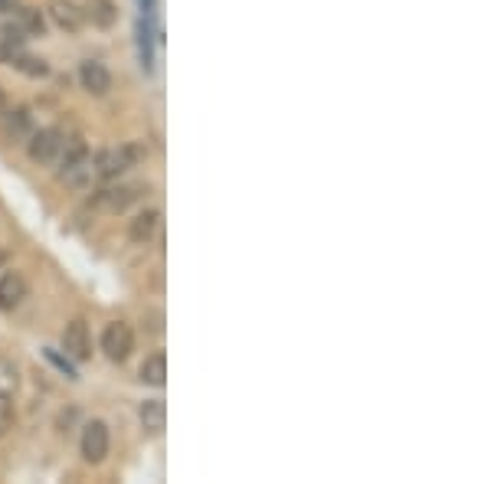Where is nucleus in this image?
Returning <instances> with one entry per match:
<instances>
[{
	"label": "nucleus",
	"instance_id": "obj_3",
	"mask_svg": "<svg viewBox=\"0 0 491 484\" xmlns=\"http://www.w3.org/2000/svg\"><path fill=\"white\" fill-rule=\"evenodd\" d=\"M105 455H109V425L102 419H92L82 429V458L89 464H99L105 462Z\"/></svg>",
	"mask_w": 491,
	"mask_h": 484
},
{
	"label": "nucleus",
	"instance_id": "obj_4",
	"mask_svg": "<svg viewBox=\"0 0 491 484\" xmlns=\"http://www.w3.org/2000/svg\"><path fill=\"white\" fill-rule=\"evenodd\" d=\"M62 351L70 360H89L92 357V337H89V327L86 321H70L66 324V331H62Z\"/></svg>",
	"mask_w": 491,
	"mask_h": 484
},
{
	"label": "nucleus",
	"instance_id": "obj_6",
	"mask_svg": "<svg viewBox=\"0 0 491 484\" xmlns=\"http://www.w3.org/2000/svg\"><path fill=\"white\" fill-rule=\"evenodd\" d=\"M79 82L89 95H105L111 89V72L99 60H86L79 66Z\"/></svg>",
	"mask_w": 491,
	"mask_h": 484
},
{
	"label": "nucleus",
	"instance_id": "obj_20",
	"mask_svg": "<svg viewBox=\"0 0 491 484\" xmlns=\"http://www.w3.org/2000/svg\"><path fill=\"white\" fill-rule=\"evenodd\" d=\"M17 386V370H11L7 363H0V393H11Z\"/></svg>",
	"mask_w": 491,
	"mask_h": 484
},
{
	"label": "nucleus",
	"instance_id": "obj_12",
	"mask_svg": "<svg viewBox=\"0 0 491 484\" xmlns=\"http://www.w3.org/2000/svg\"><path fill=\"white\" fill-rule=\"evenodd\" d=\"M141 383L148 386H164V380H168V357H164V351L151 353V357H144V363H141Z\"/></svg>",
	"mask_w": 491,
	"mask_h": 484
},
{
	"label": "nucleus",
	"instance_id": "obj_9",
	"mask_svg": "<svg viewBox=\"0 0 491 484\" xmlns=\"http://www.w3.org/2000/svg\"><path fill=\"white\" fill-rule=\"evenodd\" d=\"M50 17L56 20V27H62V30H70V33H76L82 27V11L72 4V0H53L50 4Z\"/></svg>",
	"mask_w": 491,
	"mask_h": 484
},
{
	"label": "nucleus",
	"instance_id": "obj_16",
	"mask_svg": "<svg viewBox=\"0 0 491 484\" xmlns=\"http://www.w3.org/2000/svg\"><path fill=\"white\" fill-rule=\"evenodd\" d=\"M17 23L23 27L27 36H43V27H46V23H43V13L33 11V7H20V11H17Z\"/></svg>",
	"mask_w": 491,
	"mask_h": 484
},
{
	"label": "nucleus",
	"instance_id": "obj_1",
	"mask_svg": "<svg viewBox=\"0 0 491 484\" xmlns=\"http://www.w3.org/2000/svg\"><path fill=\"white\" fill-rule=\"evenodd\" d=\"M144 154L148 151L141 144H121L115 151H99L95 154V164H92V173H99L102 181H115L119 173H125L128 167L144 161Z\"/></svg>",
	"mask_w": 491,
	"mask_h": 484
},
{
	"label": "nucleus",
	"instance_id": "obj_18",
	"mask_svg": "<svg viewBox=\"0 0 491 484\" xmlns=\"http://www.w3.org/2000/svg\"><path fill=\"white\" fill-rule=\"evenodd\" d=\"M13 425V403L7 393H0V435H7Z\"/></svg>",
	"mask_w": 491,
	"mask_h": 484
},
{
	"label": "nucleus",
	"instance_id": "obj_19",
	"mask_svg": "<svg viewBox=\"0 0 491 484\" xmlns=\"http://www.w3.org/2000/svg\"><path fill=\"white\" fill-rule=\"evenodd\" d=\"M43 353H46V360H50L53 367H56V370H62V374L70 376V380H76V367L70 363V357H60V353L53 351V347H46Z\"/></svg>",
	"mask_w": 491,
	"mask_h": 484
},
{
	"label": "nucleus",
	"instance_id": "obj_17",
	"mask_svg": "<svg viewBox=\"0 0 491 484\" xmlns=\"http://www.w3.org/2000/svg\"><path fill=\"white\" fill-rule=\"evenodd\" d=\"M138 52H141V69L151 72L154 69V56H151V30H148V20L138 23Z\"/></svg>",
	"mask_w": 491,
	"mask_h": 484
},
{
	"label": "nucleus",
	"instance_id": "obj_5",
	"mask_svg": "<svg viewBox=\"0 0 491 484\" xmlns=\"http://www.w3.org/2000/svg\"><path fill=\"white\" fill-rule=\"evenodd\" d=\"M60 148H62V132H56V128H43V132H33L30 134V157L40 164H50L60 157Z\"/></svg>",
	"mask_w": 491,
	"mask_h": 484
},
{
	"label": "nucleus",
	"instance_id": "obj_15",
	"mask_svg": "<svg viewBox=\"0 0 491 484\" xmlns=\"http://www.w3.org/2000/svg\"><path fill=\"white\" fill-rule=\"evenodd\" d=\"M13 66L23 72V76H33V79H43V76H50V66L37 56H23V52H13Z\"/></svg>",
	"mask_w": 491,
	"mask_h": 484
},
{
	"label": "nucleus",
	"instance_id": "obj_13",
	"mask_svg": "<svg viewBox=\"0 0 491 484\" xmlns=\"http://www.w3.org/2000/svg\"><path fill=\"white\" fill-rule=\"evenodd\" d=\"M131 200H138V187H115V190L99 193V203H105L109 210H125Z\"/></svg>",
	"mask_w": 491,
	"mask_h": 484
},
{
	"label": "nucleus",
	"instance_id": "obj_2",
	"mask_svg": "<svg viewBox=\"0 0 491 484\" xmlns=\"http://www.w3.org/2000/svg\"><path fill=\"white\" fill-rule=\"evenodd\" d=\"M102 351L105 357L115 363H125L135 351V331H131L125 321H111L105 331H102Z\"/></svg>",
	"mask_w": 491,
	"mask_h": 484
},
{
	"label": "nucleus",
	"instance_id": "obj_7",
	"mask_svg": "<svg viewBox=\"0 0 491 484\" xmlns=\"http://www.w3.org/2000/svg\"><path fill=\"white\" fill-rule=\"evenodd\" d=\"M23 298H27V282H23L20 272H4L0 275V308L4 311H13L20 308Z\"/></svg>",
	"mask_w": 491,
	"mask_h": 484
},
{
	"label": "nucleus",
	"instance_id": "obj_11",
	"mask_svg": "<svg viewBox=\"0 0 491 484\" xmlns=\"http://www.w3.org/2000/svg\"><path fill=\"white\" fill-rule=\"evenodd\" d=\"M158 226H160V213L158 210H141L135 220H131V230H128V236L135 242H151L154 239V232H158Z\"/></svg>",
	"mask_w": 491,
	"mask_h": 484
},
{
	"label": "nucleus",
	"instance_id": "obj_10",
	"mask_svg": "<svg viewBox=\"0 0 491 484\" xmlns=\"http://www.w3.org/2000/svg\"><path fill=\"white\" fill-rule=\"evenodd\" d=\"M82 17L92 20V27L109 30V27H115V20H119V7H115L111 0H89L86 11H82Z\"/></svg>",
	"mask_w": 491,
	"mask_h": 484
},
{
	"label": "nucleus",
	"instance_id": "obj_14",
	"mask_svg": "<svg viewBox=\"0 0 491 484\" xmlns=\"http://www.w3.org/2000/svg\"><path fill=\"white\" fill-rule=\"evenodd\" d=\"M4 132L11 134V138H23V134H30V115L27 109H13L4 115Z\"/></svg>",
	"mask_w": 491,
	"mask_h": 484
},
{
	"label": "nucleus",
	"instance_id": "obj_21",
	"mask_svg": "<svg viewBox=\"0 0 491 484\" xmlns=\"http://www.w3.org/2000/svg\"><path fill=\"white\" fill-rule=\"evenodd\" d=\"M17 11V0H0V13H13Z\"/></svg>",
	"mask_w": 491,
	"mask_h": 484
},
{
	"label": "nucleus",
	"instance_id": "obj_8",
	"mask_svg": "<svg viewBox=\"0 0 491 484\" xmlns=\"http://www.w3.org/2000/svg\"><path fill=\"white\" fill-rule=\"evenodd\" d=\"M138 419H141V429L148 435L164 432V425H168V406H164V399H144L138 409Z\"/></svg>",
	"mask_w": 491,
	"mask_h": 484
}]
</instances>
